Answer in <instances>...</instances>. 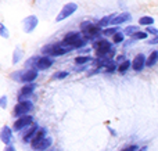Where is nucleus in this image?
Here are the masks:
<instances>
[{"label":"nucleus","instance_id":"nucleus-31","mask_svg":"<svg viewBox=\"0 0 158 151\" xmlns=\"http://www.w3.org/2000/svg\"><path fill=\"white\" fill-rule=\"evenodd\" d=\"M21 74H22V71H17L14 74H11V78L14 80H17V82H21Z\"/></svg>","mask_w":158,"mask_h":151},{"label":"nucleus","instance_id":"nucleus-10","mask_svg":"<svg viewBox=\"0 0 158 151\" xmlns=\"http://www.w3.org/2000/svg\"><path fill=\"white\" fill-rule=\"evenodd\" d=\"M46 133H47V129L46 128H39V130L36 132L35 137H33V140L31 141V147H32V150H36L38 149V146L42 143V141L44 140L46 137Z\"/></svg>","mask_w":158,"mask_h":151},{"label":"nucleus","instance_id":"nucleus-25","mask_svg":"<svg viewBox=\"0 0 158 151\" xmlns=\"http://www.w3.org/2000/svg\"><path fill=\"white\" fill-rule=\"evenodd\" d=\"M139 24L140 25H146V27H151L154 24V18L153 17H142L139 19Z\"/></svg>","mask_w":158,"mask_h":151},{"label":"nucleus","instance_id":"nucleus-19","mask_svg":"<svg viewBox=\"0 0 158 151\" xmlns=\"http://www.w3.org/2000/svg\"><path fill=\"white\" fill-rule=\"evenodd\" d=\"M52 143H53L52 137H47V139H44V140L42 141V143L38 146V149H36V151H44L46 149H49V147L52 146Z\"/></svg>","mask_w":158,"mask_h":151},{"label":"nucleus","instance_id":"nucleus-17","mask_svg":"<svg viewBox=\"0 0 158 151\" xmlns=\"http://www.w3.org/2000/svg\"><path fill=\"white\" fill-rule=\"evenodd\" d=\"M115 17H117V14H111V15H107V17H103V18L98 21V27L103 28V27H107V25L112 24V21L115 19Z\"/></svg>","mask_w":158,"mask_h":151},{"label":"nucleus","instance_id":"nucleus-35","mask_svg":"<svg viewBox=\"0 0 158 151\" xmlns=\"http://www.w3.org/2000/svg\"><path fill=\"white\" fill-rule=\"evenodd\" d=\"M154 43H158V38L153 39V40H150V44H154Z\"/></svg>","mask_w":158,"mask_h":151},{"label":"nucleus","instance_id":"nucleus-24","mask_svg":"<svg viewBox=\"0 0 158 151\" xmlns=\"http://www.w3.org/2000/svg\"><path fill=\"white\" fill-rule=\"evenodd\" d=\"M93 58L90 57V55H79V57L75 58V63L78 64V65H83V64L89 63V61H92Z\"/></svg>","mask_w":158,"mask_h":151},{"label":"nucleus","instance_id":"nucleus-9","mask_svg":"<svg viewBox=\"0 0 158 151\" xmlns=\"http://www.w3.org/2000/svg\"><path fill=\"white\" fill-rule=\"evenodd\" d=\"M38 78V69L36 68H32V69H24L21 74V82L22 83H27V85H29V83H32L33 80Z\"/></svg>","mask_w":158,"mask_h":151},{"label":"nucleus","instance_id":"nucleus-22","mask_svg":"<svg viewBox=\"0 0 158 151\" xmlns=\"http://www.w3.org/2000/svg\"><path fill=\"white\" fill-rule=\"evenodd\" d=\"M39 58H40V57H31L29 60L25 63V69H32V68H35V67L38 65Z\"/></svg>","mask_w":158,"mask_h":151},{"label":"nucleus","instance_id":"nucleus-30","mask_svg":"<svg viewBox=\"0 0 158 151\" xmlns=\"http://www.w3.org/2000/svg\"><path fill=\"white\" fill-rule=\"evenodd\" d=\"M0 35H2L4 39H7V38H8V31L6 29V27H4L3 24H0Z\"/></svg>","mask_w":158,"mask_h":151},{"label":"nucleus","instance_id":"nucleus-13","mask_svg":"<svg viewBox=\"0 0 158 151\" xmlns=\"http://www.w3.org/2000/svg\"><path fill=\"white\" fill-rule=\"evenodd\" d=\"M54 60L52 57H47V55H42L38 61V65H36V69H40V71H44V69H49L50 67L53 65Z\"/></svg>","mask_w":158,"mask_h":151},{"label":"nucleus","instance_id":"nucleus-29","mask_svg":"<svg viewBox=\"0 0 158 151\" xmlns=\"http://www.w3.org/2000/svg\"><path fill=\"white\" fill-rule=\"evenodd\" d=\"M68 76V72L67 71H60V72H56L54 75H53V79H64V78Z\"/></svg>","mask_w":158,"mask_h":151},{"label":"nucleus","instance_id":"nucleus-1","mask_svg":"<svg viewBox=\"0 0 158 151\" xmlns=\"http://www.w3.org/2000/svg\"><path fill=\"white\" fill-rule=\"evenodd\" d=\"M72 50H75V49L67 46L64 42H61V43H49V44H46V46L42 47L40 51H42V54L47 55V57H49V55L58 57V55H63V54H65V53L72 51Z\"/></svg>","mask_w":158,"mask_h":151},{"label":"nucleus","instance_id":"nucleus-8","mask_svg":"<svg viewBox=\"0 0 158 151\" xmlns=\"http://www.w3.org/2000/svg\"><path fill=\"white\" fill-rule=\"evenodd\" d=\"M38 17L35 15H29L22 21V28H24V32L25 33H31L36 27H38Z\"/></svg>","mask_w":158,"mask_h":151},{"label":"nucleus","instance_id":"nucleus-6","mask_svg":"<svg viewBox=\"0 0 158 151\" xmlns=\"http://www.w3.org/2000/svg\"><path fill=\"white\" fill-rule=\"evenodd\" d=\"M77 10H78V6L75 4V3H67V4L63 7V10L60 11V14L57 15L56 21L60 22V21H63V19L68 18V17H71Z\"/></svg>","mask_w":158,"mask_h":151},{"label":"nucleus","instance_id":"nucleus-23","mask_svg":"<svg viewBox=\"0 0 158 151\" xmlns=\"http://www.w3.org/2000/svg\"><path fill=\"white\" fill-rule=\"evenodd\" d=\"M139 32V28L137 27H135V25H129V27H126L125 29H123V33H125V35H128V36H133L135 33H137Z\"/></svg>","mask_w":158,"mask_h":151},{"label":"nucleus","instance_id":"nucleus-28","mask_svg":"<svg viewBox=\"0 0 158 151\" xmlns=\"http://www.w3.org/2000/svg\"><path fill=\"white\" fill-rule=\"evenodd\" d=\"M148 36V33L147 32H137V33H135L133 36H132V39H133V40H142V39H146Z\"/></svg>","mask_w":158,"mask_h":151},{"label":"nucleus","instance_id":"nucleus-27","mask_svg":"<svg viewBox=\"0 0 158 151\" xmlns=\"http://www.w3.org/2000/svg\"><path fill=\"white\" fill-rule=\"evenodd\" d=\"M123 39H125V35H123L122 32H118L112 36V42H114V43H122Z\"/></svg>","mask_w":158,"mask_h":151},{"label":"nucleus","instance_id":"nucleus-5","mask_svg":"<svg viewBox=\"0 0 158 151\" xmlns=\"http://www.w3.org/2000/svg\"><path fill=\"white\" fill-rule=\"evenodd\" d=\"M33 110V103L31 101H24V103H18V104L14 107L13 115L17 116V118H22V116H27L28 112Z\"/></svg>","mask_w":158,"mask_h":151},{"label":"nucleus","instance_id":"nucleus-2","mask_svg":"<svg viewBox=\"0 0 158 151\" xmlns=\"http://www.w3.org/2000/svg\"><path fill=\"white\" fill-rule=\"evenodd\" d=\"M81 32L86 40H96L100 38V35H103L101 28L97 24H93L89 21H85L81 24Z\"/></svg>","mask_w":158,"mask_h":151},{"label":"nucleus","instance_id":"nucleus-36","mask_svg":"<svg viewBox=\"0 0 158 151\" xmlns=\"http://www.w3.org/2000/svg\"><path fill=\"white\" fill-rule=\"evenodd\" d=\"M49 151H53V150H49Z\"/></svg>","mask_w":158,"mask_h":151},{"label":"nucleus","instance_id":"nucleus-15","mask_svg":"<svg viewBox=\"0 0 158 151\" xmlns=\"http://www.w3.org/2000/svg\"><path fill=\"white\" fill-rule=\"evenodd\" d=\"M38 130H39L38 124H35V122H33V124L31 125V128H29V129H28V132L24 135V141H25V143H29V141H32Z\"/></svg>","mask_w":158,"mask_h":151},{"label":"nucleus","instance_id":"nucleus-4","mask_svg":"<svg viewBox=\"0 0 158 151\" xmlns=\"http://www.w3.org/2000/svg\"><path fill=\"white\" fill-rule=\"evenodd\" d=\"M93 49L96 50L97 58H103L107 53L112 50V46H111V43H110L108 40H106V39H100V40H96L94 42Z\"/></svg>","mask_w":158,"mask_h":151},{"label":"nucleus","instance_id":"nucleus-21","mask_svg":"<svg viewBox=\"0 0 158 151\" xmlns=\"http://www.w3.org/2000/svg\"><path fill=\"white\" fill-rule=\"evenodd\" d=\"M158 61V51H153L150 54V57L147 58V63H146V67H154V64H156Z\"/></svg>","mask_w":158,"mask_h":151},{"label":"nucleus","instance_id":"nucleus-11","mask_svg":"<svg viewBox=\"0 0 158 151\" xmlns=\"http://www.w3.org/2000/svg\"><path fill=\"white\" fill-rule=\"evenodd\" d=\"M32 121L33 118L31 115H27V116H22V118H18L15 122H14V130H22L24 128L29 126L32 125Z\"/></svg>","mask_w":158,"mask_h":151},{"label":"nucleus","instance_id":"nucleus-7","mask_svg":"<svg viewBox=\"0 0 158 151\" xmlns=\"http://www.w3.org/2000/svg\"><path fill=\"white\" fill-rule=\"evenodd\" d=\"M35 83H29V85H25L24 88L19 90L18 93V103H24V101H29V97L32 96L33 90H35Z\"/></svg>","mask_w":158,"mask_h":151},{"label":"nucleus","instance_id":"nucleus-33","mask_svg":"<svg viewBox=\"0 0 158 151\" xmlns=\"http://www.w3.org/2000/svg\"><path fill=\"white\" fill-rule=\"evenodd\" d=\"M0 105H2V108L7 107V97L6 96H2V99H0Z\"/></svg>","mask_w":158,"mask_h":151},{"label":"nucleus","instance_id":"nucleus-26","mask_svg":"<svg viewBox=\"0 0 158 151\" xmlns=\"http://www.w3.org/2000/svg\"><path fill=\"white\" fill-rule=\"evenodd\" d=\"M119 31H118V28L117 27H112V28H107V29H104L103 31V35H106V36H114L115 33H118Z\"/></svg>","mask_w":158,"mask_h":151},{"label":"nucleus","instance_id":"nucleus-12","mask_svg":"<svg viewBox=\"0 0 158 151\" xmlns=\"http://www.w3.org/2000/svg\"><path fill=\"white\" fill-rule=\"evenodd\" d=\"M146 63H147V58L144 57V54H137L136 57L133 58V63H132V68L133 71L140 72L143 68L146 67Z\"/></svg>","mask_w":158,"mask_h":151},{"label":"nucleus","instance_id":"nucleus-16","mask_svg":"<svg viewBox=\"0 0 158 151\" xmlns=\"http://www.w3.org/2000/svg\"><path fill=\"white\" fill-rule=\"evenodd\" d=\"M128 21H131V14L129 13H122V14H119V15L115 17V19L112 21L111 25H121V24L128 22Z\"/></svg>","mask_w":158,"mask_h":151},{"label":"nucleus","instance_id":"nucleus-18","mask_svg":"<svg viewBox=\"0 0 158 151\" xmlns=\"http://www.w3.org/2000/svg\"><path fill=\"white\" fill-rule=\"evenodd\" d=\"M22 57H24V51H22L19 47H15V50H14V55H13V63L18 64L19 61L22 60Z\"/></svg>","mask_w":158,"mask_h":151},{"label":"nucleus","instance_id":"nucleus-20","mask_svg":"<svg viewBox=\"0 0 158 151\" xmlns=\"http://www.w3.org/2000/svg\"><path fill=\"white\" fill-rule=\"evenodd\" d=\"M129 68H132V63L129 60H125L123 63H121L119 65H118V71H119L121 74H125Z\"/></svg>","mask_w":158,"mask_h":151},{"label":"nucleus","instance_id":"nucleus-34","mask_svg":"<svg viewBox=\"0 0 158 151\" xmlns=\"http://www.w3.org/2000/svg\"><path fill=\"white\" fill-rule=\"evenodd\" d=\"M4 151H15V147L14 146H6Z\"/></svg>","mask_w":158,"mask_h":151},{"label":"nucleus","instance_id":"nucleus-14","mask_svg":"<svg viewBox=\"0 0 158 151\" xmlns=\"http://www.w3.org/2000/svg\"><path fill=\"white\" fill-rule=\"evenodd\" d=\"M0 139L6 146H11V141H13V132L8 126H3L2 128V133H0Z\"/></svg>","mask_w":158,"mask_h":151},{"label":"nucleus","instance_id":"nucleus-3","mask_svg":"<svg viewBox=\"0 0 158 151\" xmlns=\"http://www.w3.org/2000/svg\"><path fill=\"white\" fill-rule=\"evenodd\" d=\"M64 43L72 49H82L86 46L87 40L83 38L82 32H68L64 36Z\"/></svg>","mask_w":158,"mask_h":151},{"label":"nucleus","instance_id":"nucleus-32","mask_svg":"<svg viewBox=\"0 0 158 151\" xmlns=\"http://www.w3.org/2000/svg\"><path fill=\"white\" fill-rule=\"evenodd\" d=\"M146 32H147V33H151V35H154V36H157V38H158V29H157V28L147 27V29H146Z\"/></svg>","mask_w":158,"mask_h":151}]
</instances>
